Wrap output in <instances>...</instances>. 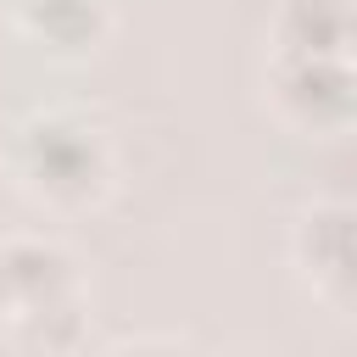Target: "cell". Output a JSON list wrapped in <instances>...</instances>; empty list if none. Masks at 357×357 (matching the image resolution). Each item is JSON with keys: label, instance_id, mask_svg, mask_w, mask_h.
<instances>
[{"label": "cell", "instance_id": "obj_2", "mask_svg": "<svg viewBox=\"0 0 357 357\" xmlns=\"http://www.w3.org/2000/svg\"><path fill=\"white\" fill-rule=\"evenodd\" d=\"M268 106L279 123L301 134H340L357 106L351 61H318V56H268Z\"/></svg>", "mask_w": 357, "mask_h": 357}, {"label": "cell", "instance_id": "obj_9", "mask_svg": "<svg viewBox=\"0 0 357 357\" xmlns=\"http://www.w3.org/2000/svg\"><path fill=\"white\" fill-rule=\"evenodd\" d=\"M0 324H11V290H6V273H0Z\"/></svg>", "mask_w": 357, "mask_h": 357}, {"label": "cell", "instance_id": "obj_1", "mask_svg": "<svg viewBox=\"0 0 357 357\" xmlns=\"http://www.w3.org/2000/svg\"><path fill=\"white\" fill-rule=\"evenodd\" d=\"M6 167L17 190L50 212H84L112 190V139L95 117L73 106H39L11 123Z\"/></svg>", "mask_w": 357, "mask_h": 357}, {"label": "cell", "instance_id": "obj_8", "mask_svg": "<svg viewBox=\"0 0 357 357\" xmlns=\"http://www.w3.org/2000/svg\"><path fill=\"white\" fill-rule=\"evenodd\" d=\"M112 357H190V351L173 340H134V346H117Z\"/></svg>", "mask_w": 357, "mask_h": 357}, {"label": "cell", "instance_id": "obj_7", "mask_svg": "<svg viewBox=\"0 0 357 357\" xmlns=\"http://www.w3.org/2000/svg\"><path fill=\"white\" fill-rule=\"evenodd\" d=\"M11 329L39 351V357H73L78 335H84V312H78V296L73 301H56V307H33V312H17Z\"/></svg>", "mask_w": 357, "mask_h": 357}, {"label": "cell", "instance_id": "obj_3", "mask_svg": "<svg viewBox=\"0 0 357 357\" xmlns=\"http://www.w3.org/2000/svg\"><path fill=\"white\" fill-rule=\"evenodd\" d=\"M290 257H296L307 290L329 312L351 307V206L346 201H312V206H301V218L290 229Z\"/></svg>", "mask_w": 357, "mask_h": 357}, {"label": "cell", "instance_id": "obj_5", "mask_svg": "<svg viewBox=\"0 0 357 357\" xmlns=\"http://www.w3.org/2000/svg\"><path fill=\"white\" fill-rule=\"evenodd\" d=\"M273 56L351 61V0H279Z\"/></svg>", "mask_w": 357, "mask_h": 357}, {"label": "cell", "instance_id": "obj_10", "mask_svg": "<svg viewBox=\"0 0 357 357\" xmlns=\"http://www.w3.org/2000/svg\"><path fill=\"white\" fill-rule=\"evenodd\" d=\"M0 6H6V17H17V11L28 6V0H0Z\"/></svg>", "mask_w": 357, "mask_h": 357}, {"label": "cell", "instance_id": "obj_4", "mask_svg": "<svg viewBox=\"0 0 357 357\" xmlns=\"http://www.w3.org/2000/svg\"><path fill=\"white\" fill-rule=\"evenodd\" d=\"M0 273H6V290H11V318L78 296V262H73V251L61 240H45V234H11V240H0Z\"/></svg>", "mask_w": 357, "mask_h": 357}, {"label": "cell", "instance_id": "obj_6", "mask_svg": "<svg viewBox=\"0 0 357 357\" xmlns=\"http://www.w3.org/2000/svg\"><path fill=\"white\" fill-rule=\"evenodd\" d=\"M11 22H17V33H28L45 50L84 56V50H95L106 39L112 11H106V0H28Z\"/></svg>", "mask_w": 357, "mask_h": 357}]
</instances>
